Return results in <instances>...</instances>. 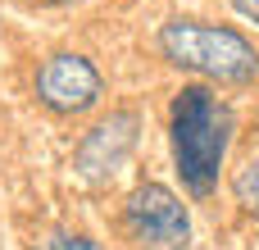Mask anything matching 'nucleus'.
<instances>
[{"label":"nucleus","mask_w":259,"mask_h":250,"mask_svg":"<svg viewBox=\"0 0 259 250\" xmlns=\"http://www.w3.org/2000/svg\"><path fill=\"white\" fill-rule=\"evenodd\" d=\"M232 105L219 100V91L187 82L173 105H168V146H173V169L182 178V187L200 200L219 187L228 146H232Z\"/></svg>","instance_id":"1"},{"label":"nucleus","mask_w":259,"mask_h":250,"mask_svg":"<svg viewBox=\"0 0 259 250\" xmlns=\"http://www.w3.org/2000/svg\"><path fill=\"white\" fill-rule=\"evenodd\" d=\"M159 55L182 73H200V77L228 82V87H246L259 77V50L237 27H219V23H196V18L164 23Z\"/></svg>","instance_id":"2"},{"label":"nucleus","mask_w":259,"mask_h":250,"mask_svg":"<svg viewBox=\"0 0 259 250\" xmlns=\"http://www.w3.org/2000/svg\"><path fill=\"white\" fill-rule=\"evenodd\" d=\"M123 228L146 250H187L191 214L164 182H141L123 205Z\"/></svg>","instance_id":"3"},{"label":"nucleus","mask_w":259,"mask_h":250,"mask_svg":"<svg viewBox=\"0 0 259 250\" xmlns=\"http://www.w3.org/2000/svg\"><path fill=\"white\" fill-rule=\"evenodd\" d=\"M100 91H105L100 73H96V64L87 55L59 50L36 68V100L50 114H87V109H96Z\"/></svg>","instance_id":"4"},{"label":"nucleus","mask_w":259,"mask_h":250,"mask_svg":"<svg viewBox=\"0 0 259 250\" xmlns=\"http://www.w3.org/2000/svg\"><path fill=\"white\" fill-rule=\"evenodd\" d=\"M137 132H141V114H137V109H118V114L100 118V123L77 141V155H73L77 173H82L87 182L114 178V173L127 164V155L137 150Z\"/></svg>","instance_id":"5"},{"label":"nucleus","mask_w":259,"mask_h":250,"mask_svg":"<svg viewBox=\"0 0 259 250\" xmlns=\"http://www.w3.org/2000/svg\"><path fill=\"white\" fill-rule=\"evenodd\" d=\"M232 196H237L241 210L259 214V155H250V159L232 173Z\"/></svg>","instance_id":"6"},{"label":"nucleus","mask_w":259,"mask_h":250,"mask_svg":"<svg viewBox=\"0 0 259 250\" xmlns=\"http://www.w3.org/2000/svg\"><path fill=\"white\" fill-rule=\"evenodd\" d=\"M32 250H100V241H91L82 232H50V237H41Z\"/></svg>","instance_id":"7"},{"label":"nucleus","mask_w":259,"mask_h":250,"mask_svg":"<svg viewBox=\"0 0 259 250\" xmlns=\"http://www.w3.org/2000/svg\"><path fill=\"white\" fill-rule=\"evenodd\" d=\"M232 9H237L241 18H250V23H259V0H232Z\"/></svg>","instance_id":"8"},{"label":"nucleus","mask_w":259,"mask_h":250,"mask_svg":"<svg viewBox=\"0 0 259 250\" xmlns=\"http://www.w3.org/2000/svg\"><path fill=\"white\" fill-rule=\"evenodd\" d=\"M36 5H59V0H36Z\"/></svg>","instance_id":"9"}]
</instances>
